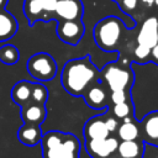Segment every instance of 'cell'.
<instances>
[{"label":"cell","mask_w":158,"mask_h":158,"mask_svg":"<svg viewBox=\"0 0 158 158\" xmlns=\"http://www.w3.org/2000/svg\"><path fill=\"white\" fill-rule=\"evenodd\" d=\"M40 143L43 158H80V143L73 133L48 131Z\"/></svg>","instance_id":"obj_3"},{"label":"cell","mask_w":158,"mask_h":158,"mask_svg":"<svg viewBox=\"0 0 158 158\" xmlns=\"http://www.w3.org/2000/svg\"><path fill=\"white\" fill-rule=\"evenodd\" d=\"M84 32H85V26L81 20L57 22V36L62 42L67 44H72V46L78 44L83 38Z\"/></svg>","instance_id":"obj_7"},{"label":"cell","mask_w":158,"mask_h":158,"mask_svg":"<svg viewBox=\"0 0 158 158\" xmlns=\"http://www.w3.org/2000/svg\"><path fill=\"white\" fill-rule=\"evenodd\" d=\"M110 132L106 128L105 125V117L104 115L94 116L90 120L86 121L84 126V136L85 139H100L109 137Z\"/></svg>","instance_id":"obj_14"},{"label":"cell","mask_w":158,"mask_h":158,"mask_svg":"<svg viewBox=\"0 0 158 158\" xmlns=\"http://www.w3.org/2000/svg\"><path fill=\"white\" fill-rule=\"evenodd\" d=\"M46 116H47L46 105L30 102L21 106V118L23 123L41 126V123L46 120Z\"/></svg>","instance_id":"obj_13"},{"label":"cell","mask_w":158,"mask_h":158,"mask_svg":"<svg viewBox=\"0 0 158 158\" xmlns=\"http://www.w3.org/2000/svg\"><path fill=\"white\" fill-rule=\"evenodd\" d=\"M149 56H151V48L136 43L133 47V62L138 64H146L149 62Z\"/></svg>","instance_id":"obj_23"},{"label":"cell","mask_w":158,"mask_h":158,"mask_svg":"<svg viewBox=\"0 0 158 158\" xmlns=\"http://www.w3.org/2000/svg\"><path fill=\"white\" fill-rule=\"evenodd\" d=\"M138 32L136 35V43L152 48L158 42V17L148 16L137 25Z\"/></svg>","instance_id":"obj_9"},{"label":"cell","mask_w":158,"mask_h":158,"mask_svg":"<svg viewBox=\"0 0 158 158\" xmlns=\"http://www.w3.org/2000/svg\"><path fill=\"white\" fill-rule=\"evenodd\" d=\"M139 132L147 143L158 146V111H152L142 118Z\"/></svg>","instance_id":"obj_12"},{"label":"cell","mask_w":158,"mask_h":158,"mask_svg":"<svg viewBox=\"0 0 158 158\" xmlns=\"http://www.w3.org/2000/svg\"><path fill=\"white\" fill-rule=\"evenodd\" d=\"M42 131H41V126H37V125H27V123H23L19 131H17V138L19 141L25 144V146H28V147H32V146H36L41 142V138H42Z\"/></svg>","instance_id":"obj_16"},{"label":"cell","mask_w":158,"mask_h":158,"mask_svg":"<svg viewBox=\"0 0 158 158\" xmlns=\"http://www.w3.org/2000/svg\"><path fill=\"white\" fill-rule=\"evenodd\" d=\"M118 141L115 137L86 139V151L94 158H107L117 151Z\"/></svg>","instance_id":"obj_10"},{"label":"cell","mask_w":158,"mask_h":158,"mask_svg":"<svg viewBox=\"0 0 158 158\" xmlns=\"http://www.w3.org/2000/svg\"><path fill=\"white\" fill-rule=\"evenodd\" d=\"M149 62H153L154 64L158 65V42L151 48V56H149Z\"/></svg>","instance_id":"obj_27"},{"label":"cell","mask_w":158,"mask_h":158,"mask_svg":"<svg viewBox=\"0 0 158 158\" xmlns=\"http://www.w3.org/2000/svg\"><path fill=\"white\" fill-rule=\"evenodd\" d=\"M84 15V5L81 0H58L54 7V21L81 20Z\"/></svg>","instance_id":"obj_8"},{"label":"cell","mask_w":158,"mask_h":158,"mask_svg":"<svg viewBox=\"0 0 158 158\" xmlns=\"http://www.w3.org/2000/svg\"><path fill=\"white\" fill-rule=\"evenodd\" d=\"M109 93L110 91L106 89V86L102 83L98 81L84 93L83 98L88 106H90L91 109L99 110V109H104L107 105Z\"/></svg>","instance_id":"obj_11"},{"label":"cell","mask_w":158,"mask_h":158,"mask_svg":"<svg viewBox=\"0 0 158 158\" xmlns=\"http://www.w3.org/2000/svg\"><path fill=\"white\" fill-rule=\"evenodd\" d=\"M48 99V90L42 83H32V93H31V102L46 105Z\"/></svg>","instance_id":"obj_22"},{"label":"cell","mask_w":158,"mask_h":158,"mask_svg":"<svg viewBox=\"0 0 158 158\" xmlns=\"http://www.w3.org/2000/svg\"><path fill=\"white\" fill-rule=\"evenodd\" d=\"M112 1H116V2H117V1H118V0H112Z\"/></svg>","instance_id":"obj_31"},{"label":"cell","mask_w":158,"mask_h":158,"mask_svg":"<svg viewBox=\"0 0 158 158\" xmlns=\"http://www.w3.org/2000/svg\"><path fill=\"white\" fill-rule=\"evenodd\" d=\"M117 135L121 141H135L139 137V125H137L133 120V116L125 117L122 123L117 127Z\"/></svg>","instance_id":"obj_18"},{"label":"cell","mask_w":158,"mask_h":158,"mask_svg":"<svg viewBox=\"0 0 158 158\" xmlns=\"http://www.w3.org/2000/svg\"><path fill=\"white\" fill-rule=\"evenodd\" d=\"M58 0H25L23 14L30 26L38 21H52L54 7Z\"/></svg>","instance_id":"obj_6"},{"label":"cell","mask_w":158,"mask_h":158,"mask_svg":"<svg viewBox=\"0 0 158 158\" xmlns=\"http://www.w3.org/2000/svg\"><path fill=\"white\" fill-rule=\"evenodd\" d=\"M26 67L28 74L38 83L52 80L58 70L54 58L46 52H40L31 56L27 60Z\"/></svg>","instance_id":"obj_5"},{"label":"cell","mask_w":158,"mask_h":158,"mask_svg":"<svg viewBox=\"0 0 158 158\" xmlns=\"http://www.w3.org/2000/svg\"><path fill=\"white\" fill-rule=\"evenodd\" d=\"M153 1L154 0H138L139 7H143L146 10H151V9H153Z\"/></svg>","instance_id":"obj_28"},{"label":"cell","mask_w":158,"mask_h":158,"mask_svg":"<svg viewBox=\"0 0 158 158\" xmlns=\"http://www.w3.org/2000/svg\"><path fill=\"white\" fill-rule=\"evenodd\" d=\"M117 4H118V6L123 14H126L133 19L136 17V14L141 9L138 0H118Z\"/></svg>","instance_id":"obj_24"},{"label":"cell","mask_w":158,"mask_h":158,"mask_svg":"<svg viewBox=\"0 0 158 158\" xmlns=\"http://www.w3.org/2000/svg\"><path fill=\"white\" fill-rule=\"evenodd\" d=\"M99 81L102 83L109 91L130 90L135 81V74L128 60L123 58L118 62H111L99 70Z\"/></svg>","instance_id":"obj_4"},{"label":"cell","mask_w":158,"mask_h":158,"mask_svg":"<svg viewBox=\"0 0 158 158\" xmlns=\"http://www.w3.org/2000/svg\"><path fill=\"white\" fill-rule=\"evenodd\" d=\"M153 7L158 9V0H154V1H153Z\"/></svg>","instance_id":"obj_30"},{"label":"cell","mask_w":158,"mask_h":158,"mask_svg":"<svg viewBox=\"0 0 158 158\" xmlns=\"http://www.w3.org/2000/svg\"><path fill=\"white\" fill-rule=\"evenodd\" d=\"M104 117H105V125H106L107 131H109L110 133H111V132H115V131L117 130V127H118V121H117V118L114 117V116H111V115H109V112H106V115H104Z\"/></svg>","instance_id":"obj_26"},{"label":"cell","mask_w":158,"mask_h":158,"mask_svg":"<svg viewBox=\"0 0 158 158\" xmlns=\"http://www.w3.org/2000/svg\"><path fill=\"white\" fill-rule=\"evenodd\" d=\"M19 30V23L15 16L6 9L0 10V42H6L12 38Z\"/></svg>","instance_id":"obj_15"},{"label":"cell","mask_w":158,"mask_h":158,"mask_svg":"<svg viewBox=\"0 0 158 158\" xmlns=\"http://www.w3.org/2000/svg\"><path fill=\"white\" fill-rule=\"evenodd\" d=\"M99 81V69L90 56L68 60L60 74V83L67 93L73 96H83L84 93Z\"/></svg>","instance_id":"obj_1"},{"label":"cell","mask_w":158,"mask_h":158,"mask_svg":"<svg viewBox=\"0 0 158 158\" xmlns=\"http://www.w3.org/2000/svg\"><path fill=\"white\" fill-rule=\"evenodd\" d=\"M121 158H137L142 152V143L135 141H121L117 146Z\"/></svg>","instance_id":"obj_19"},{"label":"cell","mask_w":158,"mask_h":158,"mask_svg":"<svg viewBox=\"0 0 158 158\" xmlns=\"http://www.w3.org/2000/svg\"><path fill=\"white\" fill-rule=\"evenodd\" d=\"M31 93H32V83L27 80L17 81L11 89V99L20 107L31 102Z\"/></svg>","instance_id":"obj_17"},{"label":"cell","mask_w":158,"mask_h":158,"mask_svg":"<svg viewBox=\"0 0 158 158\" xmlns=\"http://www.w3.org/2000/svg\"><path fill=\"white\" fill-rule=\"evenodd\" d=\"M131 99V93L130 90H114L109 93V101L114 104H120L125 102Z\"/></svg>","instance_id":"obj_25"},{"label":"cell","mask_w":158,"mask_h":158,"mask_svg":"<svg viewBox=\"0 0 158 158\" xmlns=\"http://www.w3.org/2000/svg\"><path fill=\"white\" fill-rule=\"evenodd\" d=\"M111 112L114 115V117H116L117 120H123L125 117L128 116H133V106H132V100H127L125 102H120V104H114L111 107Z\"/></svg>","instance_id":"obj_21"},{"label":"cell","mask_w":158,"mask_h":158,"mask_svg":"<svg viewBox=\"0 0 158 158\" xmlns=\"http://www.w3.org/2000/svg\"><path fill=\"white\" fill-rule=\"evenodd\" d=\"M127 33L126 25L117 16H106L95 23L93 36L96 46L105 52L120 51Z\"/></svg>","instance_id":"obj_2"},{"label":"cell","mask_w":158,"mask_h":158,"mask_svg":"<svg viewBox=\"0 0 158 158\" xmlns=\"http://www.w3.org/2000/svg\"><path fill=\"white\" fill-rule=\"evenodd\" d=\"M9 0H0V10H5L7 6Z\"/></svg>","instance_id":"obj_29"},{"label":"cell","mask_w":158,"mask_h":158,"mask_svg":"<svg viewBox=\"0 0 158 158\" xmlns=\"http://www.w3.org/2000/svg\"><path fill=\"white\" fill-rule=\"evenodd\" d=\"M20 59V52L14 44H5L0 47V62L7 65L16 64Z\"/></svg>","instance_id":"obj_20"}]
</instances>
